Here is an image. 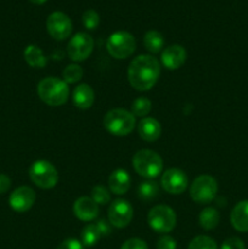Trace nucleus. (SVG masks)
Listing matches in <instances>:
<instances>
[{
    "label": "nucleus",
    "instance_id": "obj_17",
    "mask_svg": "<svg viewBox=\"0 0 248 249\" xmlns=\"http://www.w3.org/2000/svg\"><path fill=\"white\" fill-rule=\"evenodd\" d=\"M131 179L130 175L124 169H116L111 173L108 178V186L112 194L121 195L126 194L130 189Z\"/></svg>",
    "mask_w": 248,
    "mask_h": 249
},
{
    "label": "nucleus",
    "instance_id": "obj_35",
    "mask_svg": "<svg viewBox=\"0 0 248 249\" xmlns=\"http://www.w3.org/2000/svg\"><path fill=\"white\" fill-rule=\"evenodd\" d=\"M96 226L101 236H108L111 233V226H109V224L106 220H99L96 223Z\"/></svg>",
    "mask_w": 248,
    "mask_h": 249
},
{
    "label": "nucleus",
    "instance_id": "obj_1",
    "mask_svg": "<svg viewBox=\"0 0 248 249\" xmlns=\"http://www.w3.org/2000/svg\"><path fill=\"white\" fill-rule=\"evenodd\" d=\"M160 74V65L151 55H140L134 58L128 67V79L138 91H148L157 83Z\"/></svg>",
    "mask_w": 248,
    "mask_h": 249
},
{
    "label": "nucleus",
    "instance_id": "obj_28",
    "mask_svg": "<svg viewBox=\"0 0 248 249\" xmlns=\"http://www.w3.org/2000/svg\"><path fill=\"white\" fill-rule=\"evenodd\" d=\"M91 198L94 199L99 206H104V204L109 203V201H111V194H109V191L105 186H102V185H96V186L92 187L91 190Z\"/></svg>",
    "mask_w": 248,
    "mask_h": 249
},
{
    "label": "nucleus",
    "instance_id": "obj_36",
    "mask_svg": "<svg viewBox=\"0 0 248 249\" xmlns=\"http://www.w3.org/2000/svg\"><path fill=\"white\" fill-rule=\"evenodd\" d=\"M29 1L34 5H43V4H45L48 0H29Z\"/></svg>",
    "mask_w": 248,
    "mask_h": 249
},
{
    "label": "nucleus",
    "instance_id": "obj_27",
    "mask_svg": "<svg viewBox=\"0 0 248 249\" xmlns=\"http://www.w3.org/2000/svg\"><path fill=\"white\" fill-rule=\"evenodd\" d=\"M187 249H218L215 241L208 236H197L190 242Z\"/></svg>",
    "mask_w": 248,
    "mask_h": 249
},
{
    "label": "nucleus",
    "instance_id": "obj_25",
    "mask_svg": "<svg viewBox=\"0 0 248 249\" xmlns=\"http://www.w3.org/2000/svg\"><path fill=\"white\" fill-rule=\"evenodd\" d=\"M151 108H152V104L147 97H138L131 104V113L134 117L145 118L151 112Z\"/></svg>",
    "mask_w": 248,
    "mask_h": 249
},
{
    "label": "nucleus",
    "instance_id": "obj_30",
    "mask_svg": "<svg viewBox=\"0 0 248 249\" xmlns=\"http://www.w3.org/2000/svg\"><path fill=\"white\" fill-rule=\"evenodd\" d=\"M121 249H148L147 243L141 238H129L122 245Z\"/></svg>",
    "mask_w": 248,
    "mask_h": 249
},
{
    "label": "nucleus",
    "instance_id": "obj_10",
    "mask_svg": "<svg viewBox=\"0 0 248 249\" xmlns=\"http://www.w3.org/2000/svg\"><path fill=\"white\" fill-rule=\"evenodd\" d=\"M134 216V209L125 199H116L108 208V221L117 229L126 228L131 223Z\"/></svg>",
    "mask_w": 248,
    "mask_h": 249
},
{
    "label": "nucleus",
    "instance_id": "obj_20",
    "mask_svg": "<svg viewBox=\"0 0 248 249\" xmlns=\"http://www.w3.org/2000/svg\"><path fill=\"white\" fill-rule=\"evenodd\" d=\"M23 56L26 62L28 63L31 67H34V68L45 67L46 62H48V60H46V57L44 56L41 49L36 45L27 46V48L24 49Z\"/></svg>",
    "mask_w": 248,
    "mask_h": 249
},
{
    "label": "nucleus",
    "instance_id": "obj_13",
    "mask_svg": "<svg viewBox=\"0 0 248 249\" xmlns=\"http://www.w3.org/2000/svg\"><path fill=\"white\" fill-rule=\"evenodd\" d=\"M35 192L29 186H19L10 195L9 204L17 213H26L35 203Z\"/></svg>",
    "mask_w": 248,
    "mask_h": 249
},
{
    "label": "nucleus",
    "instance_id": "obj_22",
    "mask_svg": "<svg viewBox=\"0 0 248 249\" xmlns=\"http://www.w3.org/2000/svg\"><path fill=\"white\" fill-rule=\"evenodd\" d=\"M219 221H220V214L215 208H208L203 209L198 216V223L204 230H213L218 226Z\"/></svg>",
    "mask_w": 248,
    "mask_h": 249
},
{
    "label": "nucleus",
    "instance_id": "obj_32",
    "mask_svg": "<svg viewBox=\"0 0 248 249\" xmlns=\"http://www.w3.org/2000/svg\"><path fill=\"white\" fill-rule=\"evenodd\" d=\"M157 249H177V241L168 235L162 236L157 242Z\"/></svg>",
    "mask_w": 248,
    "mask_h": 249
},
{
    "label": "nucleus",
    "instance_id": "obj_14",
    "mask_svg": "<svg viewBox=\"0 0 248 249\" xmlns=\"http://www.w3.org/2000/svg\"><path fill=\"white\" fill-rule=\"evenodd\" d=\"M186 57L187 53L185 48L175 44V45H170L163 50L162 56H160V61H162L163 66L167 70L174 71L184 65L185 61H186Z\"/></svg>",
    "mask_w": 248,
    "mask_h": 249
},
{
    "label": "nucleus",
    "instance_id": "obj_15",
    "mask_svg": "<svg viewBox=\"0 0 248 249\" xmlns=\"http://www.w3.org/2000/svg\"><path fill=\"white\" fill-rule=\"evenodd\" d=\"M73 213L79 220L91 221L99 214V204L91 197H80L73 204Z\"/></svg>",
    "mask_w": 248,
    "mask_h": 249
},
{
    "label": "nucleus",
    "instance_id": "obj_8",
    "mask_svg": "<svg viewBox=\"0 0 248 249\" xmlns=\"http://www.w3.org/2000/svg\"><path fill=\"white\" fill-rule=\"evenodd\" d=\"M150 228L158 233H168L177 225V214L165 204L155 206L147 215Z\"/></svg>",
    "mask_w": 248,
    "mask_h": 249
},
{
    "label": "nucleus",
    "instance_id": "obj_16",
    "mask_svg": "<svg viewBox=\"0 0 248 249\" xmlns=\"http://www.w3.org/2000/svg\"><path fill=\"white\" fill-rule=\"evenodd\" d=\"M138 131L142 140L147 141V142H153L162 134V126H160V123L156 118L145 117V118L139 122Z\"/></svg>",
    "mask_w": 248,
    "mask_h": 249
},
{
    "label": "nucleus",
    "instance_id": "obj_23",
    "mask_svg": "<svg viewBox=\"0 0 248 249\" xmlns=\"http://www.w3.org/2000/svg\"><path fill=\"white\" fill-rule=\"evenodd\" d=\"M159 194V187L155 181H143L140 182L138 187V196L141 201H152L157 198Z\"/></svg>",
    "mask_w": 248,
    "mask_h": 249
},
{
    "label": "nucleus",
    "instance_id": "obj_19",
    "mask_svg": "<svg viewBox=\"0 0 248 249\" xmlns=\"http://www.w3.org/2000/svg\"><path fill=\"white\" fill-rule=\"evenodd\" d=\"M230 220L238 232H248V201H241L233 207Z\"/></svg>",
    "mask_w": 248,
    "mask_h": 249
},
{
    "label": "nucleus",
    "instance_id": "obj_9",
    "mask_svg": "<svg viewBox=\"0 0 248 249\" xmlns=\"http://www.w3.org/2000/svg\"><path fill=\"white\" fill-rule=\"evenodd\" d=\"M94 50V39L90 34L79 33L74 34L67 45V55L74 62L85 61Z\"/></svg>",
    "mask_w": 248,
    "mask_h": 249
},
{
    "label": "nucleus",
    "instance_id": "obj_3",
    "mask_svg": "<svg viewBox=\"0 0 248 249\" xmlns=\"http://www.w3.org/2000/svg\"><path fill=\"white\" fill-rule=\"evenodd\" d=\"M104 126L114 136H126L135 128V117L124 108H113L106 113Z\"/></svg>",
    "mask_w": 248,
    "mask_h": 249
},
{
    "label": "nucleus",
    "instance_id": "obj_12",
    "mask_svg": "<svg viewBox=\"0 0 248 249\" xmlns=\"http://www.w3.org/2000/svg\"><path fill=\"white\" fill-rule=\"evenodd\" d=\"M160 184H162L163 190L168 194L180 195L187 189L189 179L182 170L177 168H170L163 173Z\"/></svg>",
    "mask_w": 248,
    "mask_h": 249
},
{
    "label": "nucleus",
    "instance_id": "obj_4",
    "mask_svg": "<svg viewBox=\"0 0 248 249\" xmlns=\"http://www.w3.org/2000/svg\"><path fill=\"white\" fill-rule=\"evenodd\" d=\"M133 168L140 177L155 179L162 173L163 160L152 150H140L134 155Z\"/></svg>",
    "mask_w": 248,
    "mask_h": 249
},
{
    "label": "nucleus",
    "instance_id": "obj_21",
    "mask_svg": "<svg viewBox=\"0 0 248 249\" xmlns=\"http://www.w3.org/2000/svg\"><path fill=\"white\" fill-rule=\"evenodd\" d=\"M143 45L151 53H160L164 45V38L158 31H148L143 36Z\"/></svg>",
    "mask_w": 248,
    "mask_h": 249
},
{
    "label": "nucleus",
    "instance_id": "obj_29",
    "mask_svg": "<svg viewBox=\"0 0 248 249\" xmlns=\"http://www.w3.org/2000/svg\"><path fill=\"white\" fill-rule=\"evenodd\" d=\"M83 26L89 31H94L100 23V16L95 10H87L82 16Z\"/></svg>",
    "mask_w": 248,
    "mask_h": 249
},
{
    "label": "nucleus",
    "instance_id": "obj_34",
    "mask_svg": "<svg viewBox=\"0 0 248 249\" xmlns=\"http://www.w3.org/2000/svg\"><path fill=\"white\" fill-rule=\"evenodd\" d=\"M11 186V180L7 175L0 174V195L7 192V190Z\"/></svg>",
    "mask_w": 248,
    "mask_h": 249
},
{
    "label": "nucleus",
    "instance_id": "obj_7",
    "mask_svg": "<svg viewBox=\"0 0 248 249\" xmlns=\"http://www.w3.org/2000/svg\"><path fill=\"white\" fill-rule=\"evenodd\" d=\"M218 194V182L211 175H199L190 186V197L198 204H208Z\"/></svg>",
    "mask_w": 248,
    "mask_h": 249
},
{
    "label": "nucleus",
    "instance_id": "obj_18",
    "mask_svg": "<svg viewBox=\"0 0 248 249\" xmlns=\"http://www.w3.org/2000/svg\"><path fill=\"white\" fill-rule=\"evenodd\" d=\"M73 102L80 109H89L94 105L95 92L89 84H79L73 90Z\"/></svg>",
    "mask_w": 248,
    "mask_h": 249
},
{
    "label": "nucleus",
    "instance_id": "obj_31",
    "mask_svg": "<svg viewBox=\"0 0 248 249\" xmlns=\"http://www.w3.org/2000/svg\"><path fill=\"white\" fill-rule=\"evenodd\" d=\"M220 249H246V247L242 240L237 237H230L224 241Z\"/></svg>",
    "mask_w": 248,
    "mask_h": 249
},
{
    "label": "nucleus",
    "instance_id": "obj_6",
    "mask_svg": "<svg viewBox=\"0 0 248 249\" xmlns=\"http://www.w3.org/2000/svg\"><path fill=\"white\" fill-rule=\"evenodd\" d=\"M29 178L32 182L44 190L53 189L57 185V169L48 160H35L29 168Z\"/></svg>",
    "mask_w": 248,
    "mask_h": 249
},
{
    "label": "nucleus",
    "instance_id": "obj_2",
    "mask_svg": "<svg viewBox=\"0 0 248 249\" xmlns=\"http://www.w3.org/2000/svg\"><path fill=\"white\" fill-rule=\"evenodd\" d=\"M36 91L44 104L53 107L63 105L70 96V89H68L67 83L55 77H48L40 80L38 88H36Z\"/></svg>",
    "mask_w": 248,
    "mask_h": 249
},
{
    "label": "nucleus",
    "instance_id": "obj_11",
    "mask_svg": "<svg viewBox=\"0 0 248 249\" xmlns=\"http://www.w3.org/2000/svg\"><path fill=\"white\" fill-rule=\"evenodd\" d=\"M72 21L66 14L55 11L46 19V29L55 40H65L72 33Z\"/></svg>",
    "mask_w": 248,
    "mask_h": 249
},
{
    "label": "nucleus",
    "instance_id": "obj_5",
    "mask_svg": "<svg viewBox=\"0 0 248 249\" xmlns=\"http://www.w3.org/2000/svg\"><path fill=\"white\" fill-rule=\"evenodd\" d=\"M107 51L116 60H124L134 53L136 49L135 38L129 32L118 31L108 36L106 43Z\"/></svg>",
    "mask_w": 248,
    "mask_h": 249
},
{
    "label": "nucleus",
    "instance_id": "obj_26",
    "mask_svg": "<svg viewBox=\"0 0 248 249\" xmlns=\"http://www.w3.org/2000/svg\"><path fill=\"white\" fill-rule=\"evenodd\" d=\"M83 73H84V71L79 65L72 63V65H68L62 71V80L67 84H74V83H78L82 79Z\"/></svg>",
    "mask_w": 248,
    "mask_h": 249
},
{
    "label": "nucleus",
    "instance_id": "obj_24",
    "mask_svg": "<svg viewBox=\"0 0 248 249\" xmlns=\"http://www.w3.org/2000/svg\"><path fill=\"white\" fill-rule=\"evenodd\" d=\"M101 238V233H100L99 229H97L96 224H88L84 226L82 230V243L85 247H91V246L96 245L99 240Z\"/></svg>",
    "mask_w": 248,
    "mask_h": 249
},
{
    "label": "nucleus",
    "instance_id": "obj_33",
    "mask_svg": "<svg viewBox=\"0 0 248 249\" xmlns=\"http://www.w3.org/2000/svg\"><path fill=\"white\" fill-rule=\"evenodd\" d=\"M57 249H84V246H83V243L79 242L78 240L68 238V240L63 241V242L58 246Z\"/></svg>",
    "mask_w": 248,
    "mask_h": 249
}]
</instances>
